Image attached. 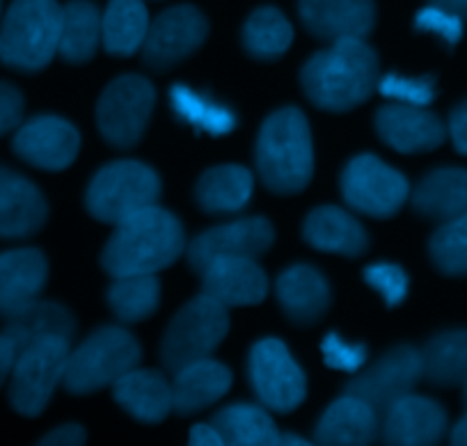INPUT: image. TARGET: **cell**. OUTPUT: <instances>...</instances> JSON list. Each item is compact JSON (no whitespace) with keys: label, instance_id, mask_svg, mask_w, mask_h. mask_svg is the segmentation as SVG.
<instances>
[{"label":"cell","instance_id":"obj_1","mask_svg":"<svg viewBox=\"0 0 467 446\" xmlns=\"http://www.w3.org/2000/svg\"><path fill=\"white\" fill-rule=\"evenodd\" d=\"M379 56L365 39H337L303 67V92L317 108L346 112L379 89Z\"/></svg>","mask_w":467,"mask_h":446},{"label":"cell","instance_id":"obj_2","mask_svg":"<svg viewBox=\"0 0 467 446\" xmlns=\"http://www.w3.org/2000/svg\"><path fill=\"white\" fill-rule=\"evenodd\" d=\"M183 245L182 223L170 211L150 206L117 224L101 264L110 277L156 275L182 256Z\"/></svg>","mask_w":467,"mask_h":446},{"label":"cell","instance_id":"obj_3","mask_svg":"<svg viewBox=\"0 0 467 446\" xmlns=\"http://www.w3.org/2000/svg\"><path fill=\"white\" fill-rule=\"evenodd\" d=\"M257 172L277 195L305 191L314 174L312 130L298 108H282L264 121L257 138Z\"/></svg>","mask_w":467,"mask_h":446},{"label":"cell","instance_id":"obj_4","mask_svg":"<svg viewBox=\"0 0 467 446\" xmlns=\"http://www.w3.org/2000/svg\"><path fill=\"white\" fill-rule=\"evenodd\" d=\"M60 28L57 0H15L0 24V62L26 74L42 71L57 53Z\"/></svg>","mask_w":467,"mask_h":446},{"label":"cell","instance_id":"obj_5","mask_svg":"<svg viewBox=\"0 0 467 446\" xmlns=\"http://www.w3.org/2000/svg\"><path fill=\"white\" fill-rule=\"evenodd\" d=\"M140 346L124 327L108 326L83 341L65 368V389L69 394L85 396L112 387L122 376L138 367Z\"/></svg>","mask_w":467,"mask_h":446},{"label":"cell","instance_id":"obj_6","mask_svg":"<svg viewBox=\"0 0 467 446\" xmlns=\"http://www.w3.org/2000/svg\"><path fill=\"white\" fill-rule=\"evenodd\" d=\"M159 197L161 179L154 170L138 161H117L92 179L85 204L101 223L119 224L122 220L156 206Z\"/></svg>","mask_w":467,"mask_h":446},{"label":"cell","instance_id":"obj_7","mask_svg":"<svg viewBox=\"0 0 467 446\" xmlns=\"http://www.w3.org/2000/svg\"><path fill=\"white\" fill-rule=\"evenodd\" d=\"M229 330L227 307L206 293L192 297L191 303L172 318L161 346V358L170 373L182 371L192 362L213 355Z\"/></svg>","mask_w":467,"mask_h":446},{"label":"cell","instance_id":"obj_8","mask_svg":"<svg viewBox=\"0 0 467 446\" xmlns=\"http://www.w3.org/2000/svg\"><path fill=\"white\" fill-rule=\"evenodd\" d=\"M69 339L48 337L21 350L10 373V403L21 417H39L65 378Z\"/></svg>","mask_w":467,"mask_h":446},{"label":"cell","instance_id":"obj_9","mask_svg":"<svg viewBox=\"0 0 467 446\" xmlns=\"http://www.w3.org/2000/svg\"><path fill=\"white\" fill-rule=\"evenodd\" d=\"M154 103V85L142 76L129 74L112 80L97 103V126L103 140L117 149L136 147L150 124Z\"/></svg>","mask_w":467,"mask_h":446},{"label":"cell","instance_id":"obj_10","mask_svg":"<svg viewBox=\"0 0 467 446\" xmlns=\"http://www.w3.org/2000/svg\"><path fill=\"white\" fill-rule=\"evenodd\" d=\"M341 195L358 213L392 218L410 195L406 177L371 154L356 156L341 174Z\"/></svg>","mask_w":467,"mask_h":446},{"label":"cell","instance_id":"obj_11","mask_svg":"<svg viewBox=\"0 0 467 446\" xmlns=\"http://www.w3.org/2000/svg\"><path fill=\"white\" fill-rule=\"evenodd\" d=\"M421 378H424V368H421L420 350L412 346H397L385 353L374 367L353 378L346 387V394L365 400L383 421L385 414L399 400L415 391Z\"/></svg>","mask_w":467,"mask_h":446},{"label":"cell","instance_id":"obj_12","mask_svg":"<svg viewBox=\"0 0 467 446\" xmlns=\"http://www.w3.org/2000/svg\"><path fill=\"white\" fill-rule=\"evenodd\" d=\"M250 385L262 405L286 414L298 408L307 394L303 368L296 364L280 339H262L250 353Z\"/></svg>","mask_w":467,"mask_h":446},{"label":"cell","instance_id":"obj_13","mask_svg":"<svg viewBox=\"0 0 467 446\" xmlns=\"http://www.w3.org/2000/svg\"><path fill=\"white\" fill-rule=\"evenodd\" d=\"M206 35L209 24L197 7H170L150 24L142 57L154 71H168L191 57L204 44Z\"/></svg>","mask_w":467,"mask_h":446},{"label":"cell","instance_id":"obj_14","mask_svg":"<svg viewBox=\"0 0 467 446\" xmlns=\"http://www.w3.org/2000/svg\"><path fill=\"white\" fill-rule=\"evenodd\" d=\"M275 241L273 224L264 218H244L197 236L188 247V264L197 275L218 259H259Z\"/></svg>","mask_w":467,"mask_h":446},{"label":"cell","instance_id":"obj_15","mask_svg":"<svg viewBox=\"0 0 467 446\" xmlns=\"http://www.w3.org/2000/svg\"><path fill=\"white\" fill-rule=\"evenodd\" d=\"M15 154L39 170L60 172L78 156L80 135L67 119L60 117H35L26 121L15 135Z\"/></svg>","mask_w":467,"mask_h":446},{"label":"cell","instance_id":"obj_16","mask_svg":"<svg viewBox=\"0 0 467 446\" xmlns=\"http://www.w3.org/2000/svg\"><path fill=\"white\" fill-rule=\"evenodd\" d=\"M376 130L388 147L399 154L433 151L447 138V129L426 106L388 103L376 112Z\"/></svg>","mask_w":467,"mask_h":446},{"label":"cell","instance_id":"obj_17","mask_svg":"<svg viewBox=\"0 0 467 446\" xmlns=\"http://www.w3.org/2000/svg\"><path fill=\"white\" fill-rule=\"evenodd\" d=\"M305 28L323 42L365 39L374 30V0H298Z\"/></svg>","mask_w":467,"mask_h":446},{"label":"cell","instance_id":"obj_18","mask_svg":"<svg viewBox=\"0 0 467 446\" xmlns=\"http://www.w3.org/2000/svg\"><path fill=\"white\" fill-rule=\"evenodd\" d=\"M202 286L224 307H248L264 303L268 279L254 259H218L202 273Z\"/></svg>","mask_w":467,"mask_h":446},{"label":"cell","instance_id":"obj_19","mask_svg":"<svg viewBox=\"0 0 467 446\" xmlns=\"http://www.w3.org/2000/svg\"><path fill=\"white\" fill-rule=\"evenodd\" d=\"M48 206L39 188L0 168V238H28L44 227Z\"/></svg>","mask_w":467,"mask_h":446},{"label":"cell","instance_id":"obj_20","mask_svg":"<svg viewBox=\"0 0 467 446\" xmlns=\"http://www.w3.org/2000/svg\"><path fill=\"white\" fill-rule=\"evenodd\" d=\"M48 277V264L39 250H10L0 254V316L10 318L33 305Z\"/></svg>","mask_w":467,"mask_h":446},{"label":"cell","instance_id":"obj_21","mask_svg":"<svg viewBox=\"0 0 467 446\" xmlns=\"http://www.w3.org/2000/svg\"><path fill=\"white\" fill-rule=\"evenodd\" d=\"M447 412L424 396H406L383 419V440L388 444L424 446L442 440Z\"/></svg>","mask_w":467,"mask_h":446},{"label":"cell","instance_id":"obj_22","mask_svg":"<svg viewBox=\"0 0 467 446\" xmlns=\"http://www.w3.org/2000/svg\"><path fill=\"white\" fill-rule=\"evenodd\" d=\"M277 300L298 326H314L330 307V286L312 265H291L277 277Z\"/></svg>","mask_w":467,"mask_h":446},{"label":"cell","instance_id":"obj_23","mask_svg":"<svg viewBox=\"0 0 467 446\" xmlns=\"http://www.w3.org/2000/svg\"><path fill=\"white\" fill-rule=\"evenodd\" d=\"M380 432V417L356 396H341L323 412L317 426V444L362 446L376 441Z\"/></svg>","mask_w":467,"mask_h":446},{"label":"cell","instance_id":"obj_24","mask_svg":"<svg viewBox=\"0 0 467 446\" xmlns=\"http://www.w3.org/2000/svg\"><path fill=\"white\" fill-rule=\"evenodd\" d=\"M112 396L136 421L161 423L174 410L172 385L163 373L133 368L112 385Z\"/></svg>","mask_w":467,"mask_h":446},{"label":"cell","instance_id":"obj_25","mask_svg":"<svg viewBox=\"0 0 467 446\" xmlns=\"http://www.w3.org/2000/svg\"><path fill=\"white\" fill-rule=\"evenodd\" d=\"M232 387V373L215 359H200L174 373L172 405L182 417L202 412L223 399Z\"/></svg>","mask_w":467,"mask_h":446},{"label":"cell","instance_id":"obj_26","mask_svg":"<svg viewBox=\"0 0 467 446\" xmlns=\"http://www.w3.org/2000/svg\"><path fill=\"white\" fill-rule=\"evenodd\" d=\"M303 236L314 250L360 256L369 247L365 227L339 206H318L305 220Z\"/></svg>","mask_w":467,"mask_h":446},{"label":"cell","instance_id":"obj_27","mask_svg":"<svg viewBox=\"0 0 467 446\" xmlns=\"http://www.w3.org/2000/svg\"><path fill=\"white\" fill-rule=\"evenodd\" d=\"M412 209L429 220L449 223L467 211V170L442 168L426 174L412 192Z\"/></svg>","mask_w":467,"mask_h":446},{"label":"cell","instance_id":"obj_28","mask_svg":"<svg viewBox=\"0 0 467 446\" xmlns=\"http://www.w3.org/2000/svg\"><path fill=\"white\" fill-rule=\"evenodd\" d=\"M5 321L3 335L15 344L16 355L28 348V346L37 344V341L48 339V337H62V339L71 341L76 332L74 316L69 314V309L57 303H39V300H35L33 305H28V307L21 309L15 316L5 318Z\"/></svg>","mask_w":467,"mask_h":446},{"label":"cell","instance_id":"obj_29","mask_svg":"<svg viewBox=\"0 0 467 446\" xmlns=\"http://www.w3.org/2000/svg\"><path fill=\"white\" fill-rule=\"evenodd\" d=\"M253 174L241 165H220L202 174L197 183V204L209 215L239 213L253 197Z\"/></svg>","mask_w":467,"mask_h":446},{"label":"cell","instance_id":"obj_30","mask_svg":"<svg viewBox=\"0 0 467 446\" xmlns=\"http://www.w3.org/2000/svg\"><path fill=\"white\" fill-rule=\"evenodd\" d=\"M103 39V15L92 0H71L62 7V28L57 53L69 65L92 60Z\"/></svg>","mask_w":467,"mask_h":446},{"label":"cell","instance_id":"obj_31","mask_svg":"<svg viewBox=\"0 0 467 446\" xmlns=\"http://www.w3.org/2000/svg\"><path fill=\"white\" fill-rule=\"evenodd\" d=\"M150 15L142 0H110L103 15V44L110 56L129 57L142 48Z\"/></svg>","mask_w":467,"mask_h":446},{"label":"cell","instance_id":"obj_32","mask_svg":"<svg viewBox=\"0 0 467 446\" xmlns=\"http://www.w3.org/2000/svg\"><path fill=\"white\" fill-rule=\"evenodd\" d=\"M215 428L224 444L234 446H277L280 430L271 414L259 405H229L213 417Z\"/></svg>","mask_w":467,"mask_h":446},{"label":"cell","instance_id":"obj_33","mask_svg":"<svg viewBox=\"0 0 467 446\" xmlns=\"http://www.w3.org/2000/svg\"><path fill=\"white\" fill-rule=\"evenodd\" d=\"M421 353L424 378L435 387H456L467 380V330L433 337Z\"/></svg>","mask_w":467,"mask_h":446},{"label":"cell","instance_id":"obj_34","mask_svg":"<svg viewBox=\"0 0 467 446\" xmlns=\"http://www.w3.org/2000/svg\"><path fill=\"white\" fill-rule=\"evenodd\" d=\"M294 42V28L277 7H259L244 26V47L254 60L273 62Z\"/></svg>","mask_w":467,"mask_h":446},{"label":"cell","instance_id":"obj_35","mask_svg":"<svg viewBox=\"0 0 467 446\" xmlns=\"http://www.w3.org/2000/svg\"><path fill=\"white\" fill-rule=\"evenodd\" d=\"M161 284L156 275H127L115 277L108 291V305L122 323H140L156 312Z\"/></svg>","mask_w":467,"mask_h":446},{"label":"cell","instance_id":"obj_36","mask_svg":"<svg viewBox=\"0 0 467 446\" xmlns=\"http://www.w3.org/2000/svg\"><path fill=\"white\" fill-rule=\"evenodd\" d=\"M170 103L183 121L211 135H227L236 129V115L229 108L209 101L186 85H174L170 89Z\"/></svg>","mask_w":467,"mask_h":446},{"label":"cell","instance_id":"obj_37","mask_svg":"<svg viewBox=\"0 0 467 446\" xmlns=\"http://www.w3.org/2000/svg\"><path fill=\"white\" fill-rule=\"evenodd\" d=\"M431 259L444 275L462 277L467 275V211L456 215L431 238Z\"/></svg>","mask_w":467,"mask_h":446},{"label":"cell","instance_id":"obj_38","mask_svg":"<svg viewBox=\"0 0 467 446\" xmlns=\"http://www.w3.org/2000/svg\"><path fill=\"white\" fill-rule=\"evenodd\" d=\"M379 89L383 97L394 99L399 103H410V106H429L435 99V78L433 76H421V78H403V76H385L379 80Z\"/></svg>","mask_w":467,"mask_h":446},{"label":"cell","instance_id":"obj_39","mask_svg":"<svg viewBox=\"0 0 467 446\" xmlns=\"http://www.w3.org/2000/svg\"><path fill=\"white\" fill-rule=\"evenodd\" d=\"M365 282L383 296L388 307H397L403 303L408 293V275L401 265L374 264L365 270Z\"/></svg>","mask_w":467,"mask_h":446},{"label":"cell","instance_id":"obj_40","mask_svg":"<svg viewBox=\"0 0 467 446\" xmlns=\"http://www.w3.org/2000/svg\"><path fill=\"white\" fill-rule=\"evenodd\" d=\"M323 362L330 368L346 373H356L365 367L367 362V346L362 344H346L344 339L330 332L321 344Z\"/></svg>","mask_w":467,"mask_h":446},{"label":"cell","instance_id":"obj_41","mask_svg":"<svg viewBox=\"0 0 467 446\" xmlns=\"http://www.w3.org/2000/svg\"><path fill=\"white\" fill-rule=\"evenodd\" d=\"M415 28L420 33H431L438 35L440 39L449 44V47H456L462 37V19L449 15V12L440 10V7L429 5L417 15Z\"/></svg>","mask_w":467,"mask_h":446},{"label":"cell","instance_id":"obj_42","mask_svg":"<svg viewBox=\"0 0 467 446\" xmlns=\"http://www.w3.org/2000/svg\"><path fill=\"white\" fill-rule=\"evenodd\" d=\"M24 97L15 85L0 83V138L19 129L24 119Z\"/></svg>","mask_w":467,"mask_h":446},{"label":"cell","instance_id":"obj_43","mask_svg":"<svg viewBox=\"0 0 467 446\" xmlns=\"http://www.w3.org/2000/svg\"><path fill=\"white\" fill-rule=\"evenodd\" d=\"M449 135L458 154L467 156V101L458 103L449 117Z\"/></svg>","mask_w":467,"mask_h":446},{"label":"cell","instance_id":"obj_44","mask_svg":"<svg viewBox=\"0 0 467 446\" xmlns=\"http://www.w3.org/2000/svg\"><path fill=\"white\" fill-rule=\"evenodd\" d=\"M39 444L44 446H80L85 444V430L78 423H67L48 432Z\"/></svg>","mask_w":467,"mask_h":446},{"label":"cell","instance_id":"obj_45","mask_svg":"<svg viewBox=\"0 0 467 446\" xmlns=\"http://www.w3.org/2000/svg\"><path fill=\"white\" fill-rule=\"evenodd\" d=\"M191 441L192 446H220L224 444L223 437H220L218 428L213 423H197L191 428Z\"/></svg>","mask_w":467,"mask_h":446},{"label":"cell","instance_id":"obj_46","mask_svg":"<svg viewBox=\"0 0 467 446\" xmlns=\"http://www.w3.org/2000/svg\"><path fill=\"white\" fill-rule=\"evenodd\" d=\"M15 359H16L15 344H12L3 332H0V387L5 385V380L10 378L12 367H15Z\"/></svg>","mask_w":467,"mask_h":446},{"label":"cell","instance_id":"obj_47","mask_svg":"<svg viewBox=\"0 0 467 446\" xmlns=\"http://www.w3.org/2000/svg\"><path fill=\"white\" fill-rule=\"evenodd\" d=\"M431 5L440 7V10L467 21V0H431Z\"/></svg>","mask_w":467,"mask_h":446},{"label":"cell","instance_id":"obj_48","mask_svg":"<svg viewBox=\"0 0 467 446\" xmlns=\"http://www.w3.org/2000/svg\"><path fill=\"white\" fill-rule=\"evenodd\" d=\"M451 444L467 446V414L456 423V428L451 430Z\"/></svg>","mask_w":467,"mask_h":446},{"label":"cell","instance_id":"obj_49","mask_svg":"<svg viewBox=\"0 0 467 446\" xmlns=\"http://www.w3.org/2000/svg\"><path fill=\"white\" fill-rule=\"evenodd\" d=\"M277 444H282V446H307L309 441L307 440H303V437H298V435H282L280 432V440H277Z\"/></svg>","mask_w":467,"mask_h":446},{"label":"cell","instance_id":"obj_50","mask_svg":"<svg viewBox=\"0 0 467 446\" xmlns=\"http://www.w3.org/2000/svg\"><path fill=\"white\" fill-rule=\"evenodd\" d=\"M462 385H465V403H467V380L462 382Z\"/></svg>","mask_w":467,"mask_h":446}]
</instances>
